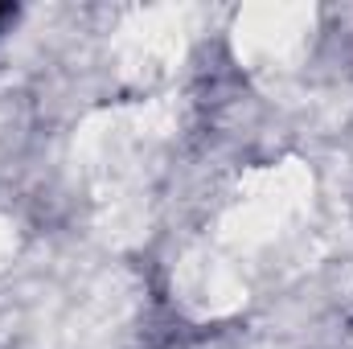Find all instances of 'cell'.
<instances>
[{
    "mask_svg": "<svg viewBox=\"0 0 353 349\" xmlns=\"http://www.w3.org/2000/svg\"><path fill=\"white\" fill-rule=\"evenodd\" d=\"M4 17H8V8H4V4H0V21H4Z\"/></svg>",
    "mask_w": 353,
    "mask_h": 349,
    "instance_id": "6da1fadb",
    "label": "cell"
}]
</instances>
